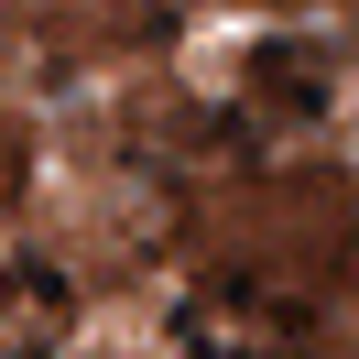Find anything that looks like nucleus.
<instances>
[{"instance_id":"nucleus-2","label":"nucleus","mask_w":359,"mask_h":359,"mask_svg":"<svg viewBox=\"0 0 359 359\" xmlns=\"http://www.w3.org/2000/svg\"><path fill=\"white\" fill-rule=\"evenodd\" d=\"M55 33H66V66H120L175 33V0H55Z\"/></svg>"},{"instance_id":"nucleus-1","label":"nucleus","mask_w":359,"mask_h":359,"mask_svg":"<svg viewBox=\"0 0 359 359\" xmlns=\"http://www.w3.org/2000/svg\"><path fill=\"white\" fill-rule=\"evenodd\" d=\"M240 98L262 120H327L337 109V55L305 44V33H272V44L240 55Z\"/></svg>"}]
</instances>
